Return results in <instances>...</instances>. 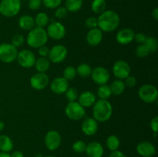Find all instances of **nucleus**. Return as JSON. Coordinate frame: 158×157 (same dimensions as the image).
Instances as JSON below:
<instances>
[{
    "label": "nucleus",
    "mask_w": 158,
    "mask_h": 157,
    "mask_svg": "<svg viewBox=\"0 0 158 157\" xmlns=\"http://www.w3.org/2000/svg\"><path fill=\"white\" fill-rule=\"evenodd\" d=\"M110 88L112 94L115 95H121L126 89V85L124 82L121 79H116L110 85Z\"/></svg>",
    "instance_id": "nucleus-25"
},
{
    "label": "nucleus",
    "mask_w": 158,
    "mask_h": 157,
    "mask_svg": "<svg viewBox=\"0 0 158 157\" xmlns=\"http://www.w3.org/2000/svg\"><path fill=\"white\" fill-rule=\"evenodd\" d=\"M14 144L12 139L6 135H0V151L3 152H10L13 149Z\"/></svg>",
    "instance_id": "nucleus-24"
},
{
    "label": "nucleus",
    "mask_w": 158,
    "mask_h": 157,
    "mask_svg": "<svg viewBox=\"0 0 158 157\" xmlns=\"http://www.w3.org/2000/svg\"><path fill=\"white\" fill-rule=\"evenodd\" d=\"M106 146L111 152L118 150L120 146V140L117 135H111L107 137L106 141Z\"/></svg>",
    "instance_id": "nucleus-30"
},
{
    "label": "nucleus",
    "mask_w": 158,
    "mask_h": 157,
    "mask_svg": "<svg viewBox=\"0 0 158 157\" xmlns=\"http://www.w3.org/2000/svg\"><path fill=\"white\" fill-rule=\"evenodd\" d=\"M85 152L88 157H102L104 153V149L101 143L98 142H91L86 145Z\"/></svg>",
    "instance_id": "nucleus-20"
},
{
    "label": "nucleus",
    "mask_w": 158,
    "mask_h": 157,
    "mask_svg": "<svg viewBox=\"0 0 158 157\" xmlns=\"http://www.w3.org/2000/svg\"><path fill=\"white\" fill-rule=\"evenodd\" d=\"M147 38L144 33H142V32H138V33L135 34V36H134V40L136 41V42L139 45L144 44L145 42H146Z\"/></svg>",
    "instance_id": "nucleus-42"
},
{
    "label": "nucleus",
    "mask_w": 158,
    "mask_h": 157,
    "mask_svg": "<svg viewBox=\"0 0 158 157\" xmlns=\"http://www.w3.org/2000/svg\"><path fill=\"white\" fill-rule=\"evenodd\" d=\"M92 69L91 66L87 63H81L77 66V68H76L77 75L83 78H89L90 76Z\"/></svg>",
    "instance_id": "nucleus-27"
},
{
    "label": "nucleus",
    "mask_w": 158,
    "mask_h": 157,
    "mask_svg": "<svg viewBox=\"0 0 158 157\" xmlns=\"http://www.w3.org/2000/svg\"><path fill=\"white\" fill-rule=\"evenodd\" d=\"M135 34L131 28H123L118 31L116 35V40L120 45H128L134 40Z\"/></svg>",
    "instance_id": "nucleus-15"
},
{
    "label": "nucleus",
    "mask_w": 158,
    "mask_h": 157,
    "mask_svg": "<svg viewBox=\"0 0 158 157\" xmlns=\"http://www.w3.org/2000/svg\"><path fill=\"white\" fill-rule=\"evenodd\" d=\"M21 1H26V0H21Z\"/></svg>",
    "instance_id": "nucleus-52"
},
{
    "label": "nucleus",
    "mask_w": 158,
    "mask_h": 157,
    "mask_svg": "<svg viewBox=\"0 0 158 157\" xmlns=\"http://www.w3.org/2000/svg\"><path fill=\"white\" fill-rule=\"evenodd\" d=\"M18 49L11 43L0 44V61L4 63H12L16 60Z\"/></svg>",
    "instance_id": "nucleus-7"
},
{
    "label": "nucleus",
    "mask_w": 158,
    "mask_h": 157,
    "mask_svg": "<svg viewBox=\"0 0 158 157\" xmlns=\"http://www.w3.org/2000/svg\"><path fill=\"white\" fill-rule=\"evenodd\" d=\"M37 49H38V54L40 57H48L49 52V49L48 46L44 45V46L38 48Z\"/></svg>",
    "instance_id": "nucleus-44"
},
{
    "label": "nucleus",
    "mask_w": 158,
    "mask_h": 157,
    "mask_svg": "<svg viewBox=\"0 0 158 157\" xmlns=\"http://www.w3.org/2000/svg\"><path fill=\"white\" fill-rule=\"evenodd\" d=\"M35 20L29 15H23L19 18V26L23 30L30 31L35 27Z\"/></svg>",
    "instance_id": "nucleus-22"
},
{
    "label": "nucleus",
    "mask_w": 158,
    "mask_h": 157,
    "mask_svg": "<svg viewBox=\"0 0 158 157\" xmlns=\"http://www.w3.org/2000/svg\"><path fill=\"white\" fill-rule=\"evenodd\" d=\"M65 114L71 120L78 121L85 116L86 111L78 102H69L65 107Z\"/></svg>",
    "instance_id": "nucleus-6"
},
{
    "label": "nucleus",
    "mask_w": 158,
    "mask_h": 157,
    "mask_svg": "<svg viewBox=\"0 0 158 157\" xmlns=\"http://www.w3.org/2000/svg\"><path fill=\"white\" fill-rule=\"evenodd\" d=\"M98 28L103 32H112L120 26V18L114 10H106L99 15Z\"/></svg>",
    "instance_id": "nucleus-1"
},
{
    "label": "nucleus",
    "mask_w": 158,
    "mask_h": 157,
    "mask_svg": "<svg viewBox=\"0 0 158 157\" xmlns=\"http://www.w3.org/2000/svg\"><path fill=\"white\" fill-rule=\"evenodd\" d=\"M16 60L21 67L30 69L35 65L36 58L33 52L29 49H23L18 52Z\"/></svg>",
    "instance_id": "nucleus-9"
},
{
    "label": "nucleus",
    "mask_w": 158,
    "mask_h": 157,
    "mask_svg": "<svg viewBox=\"0 0 158 157\" xmlns=\"http://www.w3.org/2000/svg\"><path fill=\"white\" fill-rule=\"evenodd\" d=\"M138 96L146 103H155L158 98L157 88L151 84L143 85L138 90Z\"/></svg>",
    "instance_id": "nucleus-5"
},
{
    "label": "nucleus",
    "mask_w": 158,
    "mask_h": 157,
    "mask_svg": "<svg viewBox=\"0 0 158 157\" xmlns=\"http://www.w3.org/2000/svg\"><path fill=\"white\" fill-rule=\"evenodd\" d=\"M85 26L89 29L98 27V20H97V17L90 16L86 18V22H85Z\"/></svg>",
    "instance_id": "nucleus-40"
},
{
    "label": "nucleus",
    "mask_w": 158,
    "mask_h": 157,
    "mask_svg": "<svg viewBox=\"0 0 158 157\" xmlns=\"http://www.w3.org/2000/svg\"><path fill=\"white\" fill-rule=\"evenodd\" d=\"M30 85L35 90H43L48 86L49 76L44 72H37L30 78Z\"/></svg>",
    "instance_id": "nucleus-14"
},
{
    "label": "nucleus",
    "mask_w": 158,
    "mask_h": 157,
    "mask_svg": "<svg viewBox=\"0 0 158 157\" xmlns=\"http://www.w3.org/2000/svg\"><path fill=\"white\" fill-rule=\"evenodd\" d=\"M48 37L54 40H61L66 34V29L64 25L60 22H52L47 26L46 29Z\"/></svg>",
    "instance_id": "nucleus-10"
},
{
    "label": "nucleus",
    "mask_w": 158,
    "mask_h": 157,
    "mask_svg": "<svg viewBox=\"0 0 158 157\" xmlns=\"http://www.w3.org/2000/svg\"><path fill=\"white\" fill-rule=\"evenodd\" d=\"M34 66L38 72L46 73L50 68V61L48 57H40L35 60Z\"/></svg>",
    "instance_id": "nucleus-23"
},
{
    "label": "nucleus",
    "mask_w": 158,
    "mask_h": 157,
    "mask_svg": "<svg viewBox=\"0 0 158 157\" xmlns=\"http://www.w3.org/2000/svg\"><path fill=\"white\" fill-rule=\"evenodd\" d=\"M135 53L137 57H139V58H144V57L148 56L149 55L150 52L148 48H147V46L144 44H142L139 45L137 46V49H136Z\"/></svg>",
    "instance_id": "nucleus-37"
},
{
    "label": "nucleus",
    "mask_w": 158,
    "mask_h": 157,
    "mask_svg": "<svg viewBox=\"0 0 158 157\" xmlns=\"http://www.w3.org/2000/svg\"><path fill=\"white\" fill-rule=\"evenodd\" d=\"M21 6V0H2L0 2V14L6 18H12L18 15Z\"/></svg>",
    "instance_id": "nucleus-4"
},
{
    "label": "nucleus",
    "mask_w": 158,
    "mask_h": 157,
    "mask_svg": "<svg viewBox=\"0 0 158 157\" xmlns=\"http://www.w3.org/2000/svg\"><path fill=\"white\" fill-rule=\"evenodd\" d=\"M83 0H66L65 8L69 12H77L82 9Z\"/></svg>",
    "instance_id": "nucleus-26"
},
{
    "label": "nucleus",
    "mask_w": 158,
    "mask_h": 157,
    "mask_svg": "<svg viewBox=\"0 0 158 157\" xmlns=\"http://www.w3.org/2000/svg\"><path fill=\"white\" fill-rule=\"evenodd\" d=\"M11 157H24V154L21 152V151H14L12 152V154H10Z\"/></svg>",
    "instance_id": "nucleus-47"
},
{
    "label": "nucleus",
    "mask_w": 158,
    "mask_h": 157,
    "mask_svg": "<svg viewBox=\"0 0 158 157\" xmlns=\"http://www.w3.org/2000/svg\"><path fill=\"white\" fill-rule=\"evenodd\" d=\"M91 9L97 15H100L106 10V0H93L91 3Z\"/></svg>",
    "instance_id": "nucleus-28"
},
{
    "label": "nucleus",
    "mask_w": 158,
    "mask_h": 157,
    "mask_svg": "<svg viewBox=\"0 0 158 157\" xmlns=\"http://www.w3.org/2000/svg\"><path fill=\"white\" fill-rule=\"evenodd\" d=\"M86 143H84L82 140H77L76 141L75 143L73 144V150L74 151L77 153H83V152H85L86 150Z\"/></svg>",
    "instance_id": "nucleus-36"
},
{
    "label": "nucleus",
    "mask_w": 158,
    "mask_h": 157,
    "mask_svg": "<svg viewBox=\"0 0 158 157\" xmlns=\"http://www.w3.org/2000/svg\"><path fill=\"white\" fill-rule=\"evenodd\" d=\"M90 76L96 84L101 86V85L107 84L110 75L109 71L106 68L103 66H97L92 69Z\"/></svg>",
    "instance_id": "nucleus-13"
},
{
    "label": "nucleus",
    "mask_w": 158,
    "mask_h": 157,
    "mask_svg": "<svg viewBox=\"0 0 158 157\" xmlns=\"http://www.w3.org/2000/svg\"><path fill=\"white\" fill-rule=\"evenodd\" d=\"M81 130L87 136L94 135L98 131V122L94 118H86L83 121Z\"/></svg>",
    "instance_id": "nucleus-18"
},
{
    "label": "nucleus",
    "mask_w": 158,
    "mask_h": 157,
    "mask_svg": "<svg viewBox=\"0 0 158 157\" xmlns=\"http://www.w3.org/2000/svg\"><path fill=\"white\" fill-rule=\"evenodd\" d=\"M77 99H78V103L83 108H89L94 106L95 102L97 101V97L94 92L90 91H85L79 95Z\"/></svg>",
    "instance_id": "nucleus-21"
},
{
    "label": "nucleus",
    "mask_w": 158,
    "mask_h": 157,
    "mask_svg": "<svg viewBox=\"0 0 158 157\" xmlns=\"http://www.w3.org/2000/svg\"><path fill=\"white\" fill-rule=\"evenodd\" d=\"M68 12H69L65 8V6H59L58 8L56 9L54 15H55L56 18H59V19H63L67 16Z\"/></svg>",
    "instance_id": "nucleus-39"
},
{
    "label": "nucleus",
    "mask_w": 158,
    "mask_h": 157,
    "mask_svg": "<svg viewBox=\"0 0 158 157\" xmlns=\"http://www.w3.org/2000/svg\"><path fill=\"white\" fill-rule=\"evenodd\" d=\"M68 55V50L63 45H56L49 49L48 58L50 62L59 64L66 59Z\"/></svg>",
    "instance_id": "nucleus-8"
},
{
    "label": "nucleus",
    "mask_w": 158,
    "mask_h": 157,
    "mask_svg": "<svg viewBox=\"0 0 158 157\" xmlns=\"http://www.w3.org/2000/svg\"><path fill=\"white\" fill-rule=\"evenodd\" d=\"M150 127L154 133H157L158 132V116H155L151 119L150 123Z\"/></svg>",
    "instance_id": "nucleus-45"
},
{
    "label": "nucleus",
    "mask_w": 158,
    "mask_h": 157,
    "mask_svg": "<svg viewBox=\"0 0 158 157\" xmlns=\"http://www.w3.org/2000/svg\"><path fill=\"white\" fill-rule=\"evenodd\" d=\"M63 0H42V3L49 9H56L60 6Z\"/></svg>",
    "instance_id": "nucleus-35"
},
{
    "label": "nucleus",
    "mask_w": 158,
    "mask_h": 157,
    "mask_svg": "<svg viewBox=\"0 0 158 157\" xmlns=\"http://www.w3.org/2000/svg\"><path fill=\"white\" fill-rule=\"evenodd\" d=\"M47 32L44 28L35 26L32 29L29 31L26 38V42L29 47L32 49H38L44 46L48 42Z\"/></svg>",
    "instance_id": "nucleus-3"
},
{
    "label": "nucleus",
    "mask_w": 158,
    "mask_h": 157,
    "mask_svg": "<svg viewBox=\"0 0 158 157\" xmlns=\"http://www.w3.org/2000/svg\"><path fill=\"white\" fill-rule=\"evenodd\" d=\"M77 75V74L76 68L72 66H67V67H66L63 72V77L64 78H66L67 81L73 80Z\"/></svg>",
    "instance_id": "nucleus-32"
},
{
    "label": "nucleus",
    "mask_w": 158,
    "mask_h": 157,
    "mask_svg": "<svg viewBox=\"0 0 158 157\" xmlns=\"http://www.w3.org/2000/svg\"><path fill=\"white\" fill-rule=\"evenodd\" d=\"M34 20H35V24L36 25V26H38V27L44 28L49 24V15L44 12H39V13L35 15Z\"/></svg>",
    "instance_id": "nucleus-29"
},
{
    "label": "nucleus",
    "mask_w": 158,
    "mask_h": 157,
    "mask_svg": "<svg viewBox=\"0 0 158 157\" xmlns=\"http://www.w3.org/2000/svg\"><path fill=\"white\" fill-rule=\"evenodd\" d=\"M69 88V81L63 77H56L50 83V89L53 93L61 95Z\"/></svg>",
    "instance_id": "nucleus-16"
},
{
    "label": "nucleus",
    "mask_w": 158,
    "mask_h": 157,
    "mask_svg": "<svg viewBox=\"0 0 158 157\" xmlns=\"http://www.w3.org/2000/svg\"><path fill=\"white\" fill-rule=\"evenodd\" d=\"M65 95H66V99L69 102L77 101L79 96L78 89L74 87L68 88V89L65 92Z\"/></svg>",
    "instance_id": "nucleus-34"
},
{
    "label": "nucleus",
    "mask_w": 158,
    "mask_h": 157,
    "mask_svg": "<svg viewBox=\"0 0 158 157\" xmlns=\"http://www.w3.org/2000/svg\"><path fill=\"white\" fill-rule=\"evenodd\" d=\"M124 80L125 85H126V86H128V87H134V86L137 85V78H136V77L132 76L131 75L127 77Z\"/></svg>",
    "instance_id": "nucleus-43"
},
{
    "label": "nucleus",
    "mask_w": 158,
    "mask_h": 157,
    "mask_svg": "<svg viewBox=\"0 0 158 157\" xmlns=\"http://www.w3.org/2000/svg\"><path fill=\"white\" fill-rule=\"evenodd\" d=\"M136 150L142 157H153L156 152V148L151 142L142 141L137 144Z\"/></svg>",
    "instance_id": "nucleus-17"
},
{
    "label": "nucleus",
    "mask_w": 158,
    "mask_h": 157,
    "mask_svg": "<svg viewBox=\"0 0 158 157\" xmlns=\"http://www.w3.org/2000/svg\"><path fill=\"white\" fill-rule=\"evenodd\" d=\"M151 15H152V18H154L155 21H157L158 20V8L155 7L152 10V12H151Z\"/></svg>",
    "instance_id": "nucleus-48"
},
{
    "label": "nucleus",
    "mask_w": 158,
    "mask_h": 157,
    "mask_svg": "<svg viewBox=\"0 0 158 157\" xmlns=\"http://www.w3.org/2000/svg\"><path fill=\"white\" fill-rule=\"evenodd\" d=\"M131 66L124 60H117L113 66L112 72L117 79H125L131 75Z\"/></svg>",
    "instance_id": "nucleus-12"
},
{
    "label": "nucleus",
    "mask_w": 158,
    "mask_h": 157,
    "mask_svg": "<svg viewBox=\"0 0 158 157\" xmlns=\"http://www.w3.org/2000/svg\"><path fill=\"white\" fill-rule=\"evenodd\" d=\"M144 45L147 46V48H148L150 52H157L158 43L157 38H154V37H148Z\"/></svg>",
    "instance_id": "nucleus-33"
},
{
    "label": "nucleus",
    "mask_w": 158,
    "mask_h": 157,
    "mask_svg": "<svg viewBox=\"0 0 158 157\" xmlns=\"http://www.w3.org/2000/svg\"><path fill=\"white\" fill-rule=\"evenodd\" d=\"M103 40V32L97 28L89 29L86 34V42L90 46H97Z\"/></svg>",
    "instance_id": "nucleus-19"
},
{
    "label": "nucleus",
    "mask_w": 158,
    "mask_h": 157,
    "mask_svg": "<svg viewBox=\"0 0 158 157\" xmlns=\"http://www.w3.org/2000/svg\"><path fill=\"white\" fill-rule=\"evenodd\" d=\"M112 95L110 86L107 84L101 85L99 86L98 89H97V96L100 98V99L107 100Z\"/></svg>",
    "instance_id": "nucleus-31"
},
{
    "label": "nucleus",
    "mask_w": 158,
    "mask_h": 157,
    "mask_svg": "<svg viewBox=\"0 0 158 157\" xmlns=\"http://www.w3.org/2000/svg\"><path fill=\"white\" fill-rule=\"evenodd\" d=\"M109 157H127V155L121 151L116 150L111 152L109 155Z\"/></svg>",
    "instance_id": "nucleus-46"
},
{
    "label": "nucleus",
    "mask_w": 158,
    "mask_h": 157,
    "mask_svg": "<svg viewBox=\"0 0 158 157\" xmlns=\"http://www.w3.org/2000/svg\"><path fill=\"white\" fill-rule=\"evenodd\" d=\"M0 157H11V155L9 152H0Z\"/></svg>",
    "instance_id": "nucleus-49"
},
{
    "label": "nucleus",
    "mask_w": 158,
    "mask_h": 157,
    "mask_svg": "<svg viewBox=\"0 0 158 157\" xmlns=\"http://www.w3.org/2000/svg\"><path fill=\"white\" fill-rule=\"evenodd\" d=\"M4 128H5L4 123H3V122H2V121H0V132L3 130V129H4Z\"/></svg>",
    "instance_id": "nucleus-50"
},
{
    "label": "nucleus",
    "mask_w": 158,
    "mask_h": 157,
    "mask_svg": "<svg viewBox=\"0 0 158 157\" xmlns=\"http://www.w3.org/2000/svg\"><path fill=\"white\" fill-rule=\"evenodd\" d=\"M43 5L42 0H29L28 2V7L32 11L38 10Z\"/></svg>",
    "instance_id": "nucleus-41"
},
{
    "label": "nucleus",
    "mask_w": 158,
    "mask_h": 157,
    "mask_svg": "<svg viewBox=\"0 0 158 157\" xmlns=\"http://www.w3.org/2000/svg\"><path fill=\"white\" fill-rule=\"evenodd\" d=\"M42 157H56V156H53V155H46V156H42Z\"/></svg>",
    "instance_id": "nucleus-51"
},
{
    "label": "nucleus",
    "mask_w": 158,
    "mask_h": 157,
    "mask_svg": "<svg viewBox=\"0 0 158 157\" xmlns=\"http://www.w3.org/2000/svg\"><path fill=\"white\" fill-rule=\"evenodd\" d=\"M25 43V38L23 35L21 34H16L14 35L12 38V42L11 44L15 48H19Z\"/></svg>",
    "instance_id": "nucleus-38"
},
{
    "label": "nucleus",
    "mask_w": 158,
    "mask_h": 157,
    "mask_svg": "<svg viewBox=\"0 0 158 157\" xmlns=\"http://www.w3.org/2000/svg\"><path fill=\"white\" fill-rule=\"evenodd\" d=\"M93 106V118L97 122L105 123L112 116L113 106L108 100H97Z\"/></svg>",
    "instance_id": "nucleus-2"
},
{
    "label": "nucleus",
    "mask_w": 158,
    "mask_h": 157,
    "mask_svg": "<svg viewBox=\"0 0 158 157\" xmlns=\"http://www.w3.org/2000/svg\"><path fill=\"white\" fill-rule=\"evenodd\" d=\"M45 146L49 150L55 151L60 148L62 143V136L58 131L50 130L46 132L44 138Z\"/></svg>",
    "instance_id": "nucleus-11"
}]
</instances>
